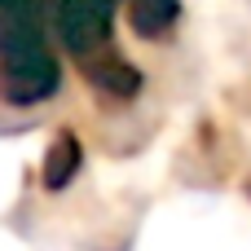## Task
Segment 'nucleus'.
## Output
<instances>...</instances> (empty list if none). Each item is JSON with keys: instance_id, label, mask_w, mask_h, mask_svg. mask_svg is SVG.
Here are the masks:
<instances>
[{"instance_id": "obj_6", "label": "nucleus", "mask_w": 251, "mask_h": 251, "mask_svg": "<svg viewBox=\"0 0 251 251\" xmlns=\"http://www.w3.org/2000/svg\"><path fill=\"white\" fill-rule=\"evenodd\" d=\"M101 4H106V9H115V4H119V0H101Z\"/></svg>"}, {"instance_id": "obj_5", "label": "nucleus", "mask_w": 251, "mask_h": 251, "mask_svg": "<svg viewBox=\"0 0 251 251\" xmlns=\"http://www.w3.org/2000/svg\"><path fill=\"white\" fill-rule=\"evenodd\" d=\"M128 26L146 44H163L181 26V0H128Z\"/></svg>"}, {"instance_id": "obj_3", "label": "nucleus", "mask_w": 251, "mask_h": 251, "mask_svg": "<svg viewBox=\"0 0 251 251\" xmlns=\"http://www.w3.org/2000/svg\"><path fill=\"white\" fill-rule=\"evenodd\" d=\"M79 75H84V84H88L101 101H132V97L146 88V75H141V71H137V62H132V57H124L119 49H110V53H101V57L84 62V66H79Z\"/></svg>"}, {"instance_id": "obj_2", "label": "nucleus", "mask_w": 251, "mask_h": 251, "mask_svg": "<svg viewBox=\"0 0 251 251\" xmlns=\"http://www.w3.org/2000/svg\"><path fill=\"white\" fill-rule=\"evenodd\" d=\"M49 26L75 66L119 49L115 44V9H106L101 0H53Z\"/></svg>"}, {"instance_id": "obj_4", "label": "nucleus", "mask_w": 251, "mask_h": 251, "mask_svg": "<svg viewBox=\"0 0 251 251\" xmlns=\"http://www.w3.org/2000/svg\"><path fill=\"white\" fill-rule=\"evenodd\" d=\"M79 168H84V141H79V132L75 128H57L53 141L44 146V159H40V185L49 194H57V190H66L79 176Z\"/></svg>"}, {"instance_id": "obj_1", "label": "nucleus", "mask_w": 251, "mask_h": 251, "mask_svg": "<svg viewBox=\"0 0 251 251\" xmlns=\"http://www.w3.org/2000/svg\"><path fill=\"white\" fill-rule=\"evenodd\" d=\"M62 93V57L49 40V13H0V101L44 106Z\"/></svg>"}]
</instances>
